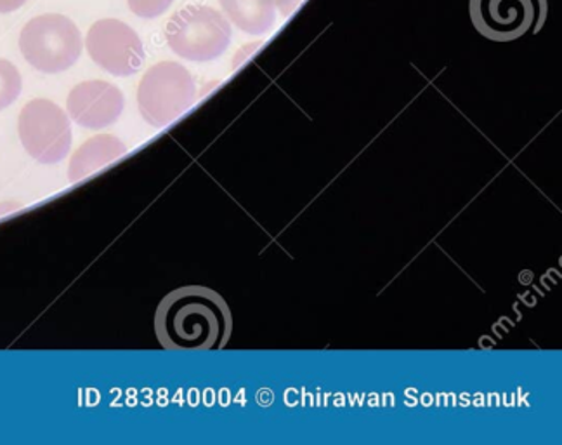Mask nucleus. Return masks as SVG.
I'll list each match as a JSON object with an SVG mask.
<instances>
[{
    "label": "nucleus",
    "instance_id": "nucleus-1",
    "mask_svg": "<svg viewBox=\"0 0 562 445\" xmlns=\"http://www.w3.org/2000/svg\"><path fill=\"white\" fill-rule=\"evenodd\" d=\"M233 315L220 292L205 286L175 289L158 303L155 334L161 348L215 349L228 345Z\"/></svg>",
    "mask_w": 562,
    "mask_h": 445
},
{
    "label": "nucleus",
    "instance_id": "nucleus-2",
    "mask_svg": "<svg viewBox=\"0 0 562 445\" xmlns=\"http://www.w3.org/2000/svg\"><path fill=\"white\" fill-rule=\"evenodd\" d=\"M82 47L80 30L63 14H41L21 30V55L42 74L67 71L79 62Z\"/></svg>",
    "mask_w": 562,
    "mask_h": 445
},
{
    "label": "nucleus",
    "instance_id": "nucleus-3",
    "mask_svg": "<svg viewBox=\"0 0 562 445\" xmlns=\"http://www.w3.org/2000/svg\"><path fill=\"white\" fill-rule=\"evenodd\" d=\"M167 44L176 55L203 63L220 58L232 42V25L217 9L188 5L170 18Z\"/></svg>",
    "mask_w": 562,
    "mask_h": 445
},
{
    "label": "nucleus",
    "instance_id": "nucleus-4",
    "mask_svg": "<svg viewBox=\"0 0 562 445\" xmlns=\"http://www.w3.org/2000/svg\"><path fill=\"white\" fill-rule=\"evenodd\" d=\"M194 80L187 68L175 62L154 65L140 79L137 107L154 127H166L194 101Z\"/></svg>",
    "mask_w": 562,
    "mask_h": 445
},
{
    "label": "nucleus",
    "instance_id": "nucleus-5",
    "mask_svg": "<svg viewBox=\"0 0 562 445\" xmlns=\"http://www.w3.org/2000/svg\"><path fill=\"white\" fill-rule=\"evenodd\" d=\"M18 134L30 157L41 164H58L71 151L70 119L50 100L29 101L18 116Z\"/></svg>",
    "mask_w": 562,
    "mask_h": 445
},
{
    "label": "nucleus",
    "instance_id": "nucleus-6",
    "mask_svg": "<svg viewBox=\"0 0 562 445\" xmlns=\"http://www.w3.org/2000/svg\"><path fill=\"white\" fill-rule=\"evenodd\" d=\"M547 18V0H471V20L483 37L510 42L537 34Z\"/></svg>",
    "mask_w": 562,
    "mask_h": 445
},
{
    "label": "nucleus",
    "instance_id": "nucleus-7",
    "mask_svg": "<svg viewBox=\"0 0 562 445\" xmlns=\"http://www.w3.org/2000/svg\"><path fill=\"white\" fill-rule=\"evenodd\" d=\"M86 47L92 62L115 77L134 76L145 63L143 41L124 21H95L89 29Z\"/></svg>",
    "mask_w": 562,
    "mask_h": 445
},
{
    "label": "nucleus",
    "instance_id": "nucleus-8",
    "mask_svg": "<svg viewBox=\"0 0 562 445\" xmlns=\"http://www.w3.org/2000/svg\"><path fill=\"white\" fill-rule=\"evenodd\" d=\"M125 109L121 89L106 80H86L71 89L67 110L77 124L86 130H103L115 124Z\"/></svg>",
    "mask_w": 562,
    "mask_h": 445
},
{
    "label": "nucleus",
    "instance_id": "nucleus-9",
    "mask_svg": "<svg viewBox=\"0 0 562 445\" xmlns=\"http://www.w3.org/2000/svg\"><path fill=\"white\" fill-rule=\"evenodd\" d=\"M127 154V146L121 137L113 134H98L89 137L88 142L80 145L71 155L68 166V179L70 181H82L100 171L101 167L115 163Z\"/></svg>",
    "mask_w": 562,
    "mask_h": 445
},
{
    "label": "nucleus",
    "instance_id": "nucleus-10",
    "mask_svg": "<svg viewBox=\"0 0 562 445\" xmlns=\"http://www.w3.org/2000/svg\"><path fill=\"white\" fill-rule=\"evenodd\" d=\"M220 4L229 21L248 35L268 34L277 21L274 0H220Z\"/></svg>",
    "mask_w": 562,
    "mask_h": 445
},
{
    "label": "nucleus",
    "instance_id": "nucleus-11",
    "mask_svg": "<svg viewBox=\"0 0 562 445\" xmlns=\"http://www.w3.org/2000/svg\"><path fill=\"white\" fill-rule=\"evenodd\" d=\"M23 79L20 70L8 59H0V112L20 98Z\"/></svg>",
    "mask_w": 562,
    "mask_h": 445
},
{
    "label": "nucleus",
    "instance_id": "nucleus-12",
    "mask_svg": "<svg viewBox=\"0 0 562 445\" xmlns=\"http://www.w3.org/2000/svg\"><path fill=\"white\" fill-rule=\"evenodd\" d=\"M175 0H127L128 8L136 16L154 20L161 16Z\"/></svg>",
    "mask_w": 562,
    "mask_h": 445
},
{
    "label": "nucleus",
    "instance_id": "nucleus-13",
    "mask_svg": "<svg viewBox=\"0 0 562 445\" xmlns=\"http://www.w3.org/2000/svg\"><path fill=\"white\" fill-rule=\"evenodd\" d=\"M301 2L302 0H274V5H277V8L280 9V13L286 18L294 13Z\"/></svg>",
    "mask_w": 562,
    "mask_h": 445
},
{
    "label": "nucleus",
    "instance_id": "nucleus-14",
    "mask_svg": "<svg viewBox=\"0 0 562 445\" xmlns=\"http://www.w3.org/2000/svg\"><path fill=\"white\" fill-rule=\"evenodd\" d=\"M29 0H0V13H13L23 8Z\"/></svg>",
    "mask_w": 562,
    "mask_h": 445
}]
</instances>
